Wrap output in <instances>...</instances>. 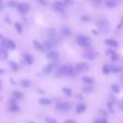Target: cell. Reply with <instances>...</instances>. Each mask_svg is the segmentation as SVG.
<instances>
[{
  "label": "cell",
  "instance_id": "5b68a950",
  "mask_svg": "<svg viewBox=\"0 0 123 123\" xmlns=\"http://www.w3.org/2000/svg\"><path fill=\"white\" fill-rule=\"evenodd\" d=\"M97 26L99 28V30L102 33H105L106 34L108 32V22L106 20H100L99 22L97 23Z\"/></svg>",
  "mask_w": 123,
  "mask_h": 123
},
{
  "label": "cell",
  "instance_id": "681fc988",
  "mask_svg": "<svg viewBox=\"0 0 123 123\" xmlns=\"http://www.w3.org/2000/svg\"><path fill=\"white\" fill-rule=\"evenodd\" d=\"M121 24H123V18H121Z\"/></svg>",
  "mask_w": 123,
  "mask_h": 123
},
{
  "label": "cell",
  "instance_id": "e0dca14e",
  "mask_svg": "<svg viewBox=\"0 0 123 123\" xmlns=\"http://www.w3.org/2000/svg\"><path fill=\"white\" fill-rule=\"evenodd\" d=\"M105 5L110 8H113L114 7H116V5L115 0H105Z\"/></svg>",
  "mask_w": 123,
  "mask_h": 123
},
{
  "label": "cell",
  "instance_id": "d590c367",
  "mask_svg": "<svg viewBox=\"0 0 123 123\" xmlns=\"http://www.w3.org/2000/svg\"><path fill=\"white\" fill-rule=\"evenodd\" d=\"M111 69L112 72H119L121 70V69H119L118 67H111Z\"/></svg>",
  "mask_w": 123,
  "mask_h": 123
},
{
  "label": "cell",
  "instance_id": "3957f363",
  "mask_svg": "<svg viewBox=\"0 0 123 123\" xmlns=\"http://www.w3.org/2000/svg\"><path fill=\"white\" fill-rule=\"evenodd\" d=\"M76 40H77L78 44L80 46H81V47H88L91 43V40L89 37H86V36L79 35L76 39Z\"/></svg>",
  "mask_w": 123,
  "mask_h": 123
},
{
  "label": "cell",
  "instance_id": "7402d4cb",
  "mask_svg": "<svg viewBox=\"0 0 123 123\" xmlns=\"http://www.w3.org/2000/svg\"><path fill=\"white\" fill-rule=\"evenodd\" d=\"M82 80H83V82L88 84V85H90V84H92L94 82L93 78L90 77V76H84V77L82 78Z\"/></svg>",
  "mask_w": 123,
  "mask_h": 123
},
{
  "label": "cell",
  "instance_id": "2e32d148",
  "mask_svg": "<svg viewBox=\"0 0 123 123\" xmlns=\"http://www.w3.org/2000/svg\"><path fill=\"white\" fill-rule=\"evenodd\" d=\"M52 47H53V45L50 44V42L46 40L44 44H43V50H42V51H48V50H50L52 49Z\"/></svg>",
  "mask_w": 123,
  "mask_h": 123
},
{
  "label": "cell",
  "instance_id": "b9f144b4",
  "mask_svg": "<svg viewBox=\"0 0 123 123\" xmlns=\"http://www.w3.org/2000/svg\"><path fill=\"white\" fill-rule=\"evenodd\" d=\"M108 108H110L111 112H113V110H112V107H111V103H108Z\"/></svg>",
  "mask_w": 123,
  "mask_h": 123
},
{
  "label": "cell",
  "instance_id": "f5cc1de1",
  "mask_svg": "<svg viewBox=\"0 0 123 123\" xmlns=\"http://www.w3.org/2000/svg\"><path fill=\"white\" fill-rule=\"evenodd\" d=\"M115 1H121V0H115Z\"/></svg>",
  "mask_w": 123,
  "mask_h": 123
},
{
  "label": "cell",
  "instance_id": "484cf974",
  "mask_svg": "<svg viewBox=\"0 0 123 123\" xmlns=\"http://www.w3.org/2000/svg\"><path fill=\"white\" fill-rule=\"evenodd\" d=\"M10 111L13 112H17L19 111V107L16 105V103H11L10 104Z\"/></svg>",
  "mask_w": 123,
  "mask_h": 123
},
{
  "label": "cell",
  "instance_id": "f1b7e54d",
  "mask_svg": "<svg viewBox=\"0 0 123 123\" xmlns=\"http://www.w3.org/2000/svg\"><path fill=\"white\" fill-rule=\"evenodd\" d=\"M82 90H83L84 93L85 94H89V93H91L92 91H93V88L91 87V86H85V87H83V89H82Z\"/></svg>",
  "mask_w": 123,
  "mask_h": 123
},
{
  "label": "cell",
  "instance_id": "c3c4849f",
  "mask_svg": "<svg viewBox=\"0 0 123 123\" xmlns=\"http://www.w3.org/2000/svg\"><path fill=\"white\" fill-rule=\"evenodd\" d=\"M3 40V35L2 34H0V40Z\"/></svg>",
  "mask_w": 123,
  "mask_h": 123
},
{
  "label": "cell",
  "instance_id": "60d3db41",
  "mask_svg": "<svg viewBox=\"0 0 123 123\" xmlns=\"http://www.w3.org/2000/svg\"><path fill=\"white\" fill-rule=\"evenodd\" d=\"M111 59H112V60H113V61H116V60H117V55H116V54L111 56Z\"/></svg>",
  "mask_w": 123,
  "mask_h": 123
},
{
  "label": "cell",
  "instance_id": "ac0fdd59",
  "mask_svg": "<svg viewBox=\"0 0 123 123\" xmlns=\"http://www.w3.org/2000/svg\"><path fill=\"white\" fill-rule=\"evenodd\" d=\"M13 95L14 96V98L18 100H21L24 98V94H23L22 92L18 91V90H14V91L13 92Z\"/></svg>",
  "mask_w": 123,
  "mask_h": 123
},
{
  "label": "cell",
  "instance_id": "4316f807",
  "mask_svg": "<svg viewBox=\"0 0 123 123\" xmlns=\"http://www.w3.org/2000/svg\"><path fill=\"white\" fill-rule=\"evenodd\" d=\"M102 71H103V73L105 74V75H108V74L111 71V67H110L108 65H105L103 66V68H102Z\"/></svg>",
  "mask_w": 123,
  "mask_h": 123
},
{
  "label": "cell",
  "instance_id": "30bf717a",
  "mask_svg": "<svg viewBox=\"0 0 123 123\" xmlns=\"http://www.w3.org/2000/svg\"><path fill=\"white\" fill-rule=\"evenodd\" d=\"M61 34H63V36H65L66 38H69V37H70L72 35V31L69 27L64 26L61 29Z\"/></svg>",
  "mask_w": 123,
  "mask_h": 123
},
{
  "label": "cell",
  "instance_id": "277c9868",
  "mask_svg": "<svg viewBox=\"0 0 123 123\" xmlns=\"http://www.w3.org/2000/svg\"><path fill=\"white\" fill-rule=\"evenodd\" d=\"M17 9L18 11L22 14H26L29 11V5L27 3H21L17 5Z\"/></svg>",
  "mask_w": 123,
  "mask_h": 123
},
{
  "label": "cell",
  "instance_id": "74e56055",
  "mask_svg": "<svg viewBox=\"0 0 123 123\" xmlns=\"http://www.w3.org/2000/svg\"><path fill=\"white\" fill-rule=\"evenodd\" d=\"M90 18H88V17H86V16H83V17H81V20L82 21H85V22H87V21H89Z\"/></svg>",
  "mask_w": 123,
  "mask_h": 123
},
{
  "label": "cell",
  "instance_id": "f907efd6",
  "mask_svg": "<svg viewBox=\"0 0 123 123\" xmlns=\"http://www.w3.org/2000/svg\"><path fill=\"white\" fill-rule=\"evenodd\" d=\"M28 123H34V122H33V121H29Z\"/></svg>",
  "mask_w": 123,
  "mask_h": 123
},
{
  "label": "cell",
  "instance_id": "ee69618b",
  "mask_svg": "<svg viewBox=\"0 0 123 123\" xmlns=\"http://www.w3.org/2000/svg\"><path fill=\"white\" fill-rule=\"evenodd\" d=\"M121 109L123 111V100L121 101Z\"/></svg>",
  "mask_w": 123,
  "mask_h": 123
},
{
  "label": "cell",
  "instance_id": "52a82bcc",
  "mask_svg": "<svg viewBox=\"0 0 123 123\" xmlns=\"http://www.w3.org/2000/svg\"><path fill=\"white\" fill-rule=\"evenodd\" d=\"M89 65L85 62H81V63H78L77 65H76V69L77 71H80V72H83V71H86L89 69Z\"/></svg>",
  "mask_w": 123,
  "mask_h": 123
},
{
  "label": "cell",
  "instance_id": "ffe728a7",
  "mask_svg": "<svg viewBox=\"0 0 123 123\" xmlns=\"http://www.w3.org/2000/svg\"><path fill=\"white\" fill-rule=\"evenodd\" d=\"M33 44H34V46L36 50H41V51L43 50V44H42L41 43H40V42L37 41V40H34V41H33Z\"/></svg>",
  "mask_w": 123,
  "mask_h": 123
},
{
  "label": "cell",
  "instance_id": "8d00e7d4",
  "mask_svg": "<svg viewBox=\"0 0 123 123\" xmlns=\"http://www.w3.org/2000/svg\"><path fill=\"white\" fill-rule=\"evenodd\" d=\"M64 2L66 4H69V5L73 4V1H72V0H64Z\"/></svg>",
  "mask_w": 123,
  "mask_h": 123
},
{
  "label": "cell",
  "instance_id": "9a60e30c",
  "mask_svg": "<svg viewBox=\"0 0 123 123\" xmlns=\"http://www.w3.org/2000/svg\"><path fill=\"white\" fill-rule=\"evenodd\" d=\"M24 61L26 62V63L28 64V65H32L33 64V61H34V60H33V57H32L30 54H25L24 55Z\"/></svg>",
  "mask_w": 123,
  "mask_h": 123
},
{
  "label": "cell",
  "instance_id": "7a4b0ae2",
  "mask_svg": "<svg viewBox=\"0 0 123 123\" xmlns=\"http://www.w3.org/2000/svg\"><path fill=\"white\" fill-rule=\"evenodd\" d=\"M0 46L3 49H5V50H15L16 49V44L13 40H8V39H5V40H2L1 43H0Z\"/></svg>",
  "mask_w": 123,
  "mask_h": 123
},
{
  "label": "cell",
  "instance_id": "ab89813d",
  "mask_svg": "<svg viewBox=\"0 0 123 123\" xmlns=\"http://www.w3.org/2000/svg\"><path fill=\"white\" fill-rule=\"evenodd\" d=\"M38 2L40 3V4H41L42 5H46V2L44 0H38Z\"/></svg>",
  "mask_w": 123,
  "mask_h": 123
},
{
  "label": "cell",
  "instance_id": "7c38bea8",
  "mask_svg": "<svg viewBox=\"0 0 123 123\" xmlns=\"http://www.w3.org/2000/svg\"><path fill=\"white\" fill-rule=\"evenodd\" d=\"M67 6V4L65 2H62V1H54V4H53V8H61V9H65Z\"/></svg>",
  "mask_w": 123,
  "mask_h": 123
},
{
  "label": "cell",
  "instance_id": "83f0119b",
  "mask_svg": "<svg viewBox=\"0 0 123 123\" xmlns=\"http://www.w3.org/2000/svg\"><path fill=\"white\" fill-rule=\"evenodd\" d=\"M47 41L50 42V44H51L53 46L56 45V44H57V43H58L57 39H56L55 37H50V38H48L47 39Z\"/></svg>",
  "mask_w": 123,
  "mask_h": 123
},
{
  "label": "cell",
  "instance_id": "6da1fadb",
  "mask_svg": "<svg viewBox=\"0 0 123 123\" xmlns=\"http://www.w3.org/2000/svg\"><path fill=\"white\" fill-rule=\"evenodd\" d=\"M73 74V67L71 65L66 64L65 65L61 66L60 69L57 70V75L60 76H70Z\"/></svg>",
  "mask_w": 123,
  "mask_h": 123
},
{
  "label": "cell",
  "instance_id": "8fae6325",
  "mask_svg": "<svg viewBox=\"0 0 123 123\" xmlns=\"http://www.w3.org/2000/svg\"><path fill=\"white\" fill-rule=\"evenodd\" d=\"M44 34L47 36V38H50V37H55L56 31L54 28H48L44 31Z\"/></svg>",
  "mask_w": 123,
  "mask_h": 123
},
{
  "label": "cell",
  "instance_id": "d6a6232c",
  "mask_svg": "<svg viewBox=\"0 0 123 123\" xmlns=\"http://www.w3.org/2000/svg\"><path fill=\"white\" fill-rule=\"evenodd\" d=\"M111 89L113 90V91L116 93H119L120 92V87L117 85H113L111 86Z\"/></svg>",
  "mask_w": 123,
  "mask_h": 123
},
{
  "label": "cell",
  "instance_id": "d4e9b609",
  "mask_svg": "<svg viewBox=\"0 0 123 123\" xmlns=\"http://www.w3.org/2000/svg\"><path fill=\"white\" fill-rule=\"evenodd\" d=\"M9 65H10V67L12 68V69L14 71H18V65L16 62L14 61H10L9 62Z\"/></svg>",
  "mask_w": 123,
  "mask_h": 123
},
{
  "label": "cell",
  "instance_id": "f6af8a7d",
  "mask_svg": "<svg viewBox=\"0 0 123 123\" xmlns=\"http://www.w3.org/2000/svg\"><path fill=\"white\" fill-rule=\"evenodd\" d=\"M3 9V4H2V1L0 0V10Z\"/></svg>",
  "mask_w": 123,
  "mask_h": 123
},
{
  "label": "cell",
  "instance_id": "9c48e42d",
  "mask_svg": "<svg viewBox=\"0 0 123 123\" xmlns=\"http://www.w3.org/2000/svg\"><path fill=\"white\" fill-rule=\"evenodd\" d=\"M60 56V54L56 51H50L46 54V58L50 60H56Z\"/></svg>",
  "mask_w": 123,
  "mask_h": 123
},
{
  "label": "cell",
  "instance_id": "1f68e13d",
  "mask_svg": "<svg viewBox=\"0 0 123 123\" xmlns=\"http://www.w3.org/2000/svg\"><path fill=\"white\" fill-rule=\"evenodd\" d=\"M63 91L65 92L68 96H70V95H72V90L71 89H69V88H66V87L63 88Z\"/></svg>",
  "mask_w": 123,
  "mask_h": 123
},
{
  "label": "cell",
  "instance_id": "816d5d0a",
  "mask_svg": "<svg viewBox=\"0 0 123 123\" xmlns=\"http://www.w3.org/2000/svg\"><path fill=\"white\" fill-rule=\"evenodd\" d=\"M0 89H1V81H0Z\"/></svg>",
  "mask_w": 123,
  "mask_h": 123
},
{
  "label": "cell",
  "instance_id": "f546056e",
  "mask_svg": "<svg viewBox=\"0 0 123 123\" xmlns=\"http://www.w3.org/2000/svg\"><path fill=\"white\" fill-rule=\"evenodd\" d=\"M14 26H15V29L18 34H21L23 31V27H22V25H21V24H19V23H16V24H14Z\"/></svg>",
  "mask_w": 123,
  "mask_h": 123
},
{
  "label": "cell",
  "instance_id": "cb8c5ba5",
  "mask_svg": "<svg viewBox=\"0 0 123 123\" xmlns=\"http://www.w3.org/2000/svg\"><path fill=\"white\" fill-rule=\"evenodd\" d=\"M40 103L41 105H50L51 104V101L48 98H42V99L40 100Z\"/></svg>",
  "mask_w": 123,
  "mask_h": 123
},
{
  "label": "cell",
  "instance_id": "5bb4252c",
  "mask_svg": "<svg viewBox=\"0 0 123 123\" xmlns=\"http://www.w3.org/2000/svg\"><path fill=\"white\" fill-rule=\"evenodd\" d=\"M8 51H7V50L1 48V49H0V59H1V60H6L7 58H8Z\"/></svg>",
  "mask_w": 123,
  "mask_h": 123
},
{
  "label": "cell",
  "instance_id": "4fadbf2b",
  "mask_svg": "<svg viewBox=\"0 0 123 123\" xmlns=\"http://www.w3.org/2000/svg\"><path fill=\"white\" fill-rule=\"evenodd\" d=\"M105 42L107 45L111 46V47H117V46H118L117 41H116L113 39H107V40H105Z\"/></svg>",
  "mask_w": 123,
  "mask_h": 123
},
{
  "label": "cell",
  "instance_id": "603a6c76",
  "mask_svg": "<svg viewBox=\"0 0 123 123\" xmlns=\"http://www.w3.org/2000/svg\"><path fill=\"white\" fill-rule=\"evenodd\" d=\"M20 85H22L24 88H28L30 86L31 83H30V81L29 80H22L21 82H20Z\"/></svg>",
  "mask_w": 123,
  "mask_h": 123
},
{
  "label": "cell",
  "instance_id": "ba28073f",
  "mask_svg": "<svg viewBox=\"0 0 123 123\" xmlns=\"http://www.w3.org/2000/svg\"><path fill=\"white\" fill-rule=\"evenodd\" d=\"M55 108L60 111H66L70 108V105L69 103H65H65H58Z\"/></svg>",
  "mask_w": 123,
  "mask_h": 123
},
{
  "label": "cell",
  "instance_id": "8992f818",
  "mask_svg": "<svg viewBox=\"0 0 123 123\" xmlns=\"http://www.w3.org/2000/svg\"><path fill=\"white\" fill-rule=\"evenodd\" d=\"M57 65H58L57 61H54V62H52V63L48 64V65H46L44 67L43 71H44V73H45V74L50 73V72H51L52 70H53V69H54V68L57 66Z\"/></svg>",
  "mask_w": 123,
  "mask_h": 123
},
{
  "label": "cell",
  "instance_id": "d6986e66",
  "mask_svg": "<svg viewBox=\"0 0 123 123\" xmlns=\"http://www.w3.org/2000/svg\"><path fill=\"white\" fill-rule=\"evenodd\" d=\"M85 108L86 107H85V105L84 104H79L77 105V107H76V112L78 114L82 113V112H84L85 111Z\"/></svg>",
  "mask_w": 123,
  "mask_h": 123
},
{
  "label": "cell",
  "instance_id": "836d02e7",
  "mask_svg": "<svg viewBox=\"0 0 123 123\" xmlns=\"http://www.w3.org/2000/svg\"><path fill=\"white\" fill-rule=\"evenodd\" d=\"M17 5H18V4H16L14 1H10V2L8 3V6H9L10 8H15V7H17Z\"/></svg>",
  "mask_w": 123,
  "mask_h": 123
},
{
  "label": "cell",
  "instance_id": "7dc6e473",
  "mask_svg": "<svg viewBox=\"0 0 123 123\" xmlns=\"http://www.w3.org/2000/svg\"><path fill=\"white\" fill-rule=\"evenodd\" d=\"M4 69H0V75H2V74H4Z\"/></svg>",
  "mask_w": 123,
  "mask_h": 123
},
{
  "label": "cell",
  "instance_id": "bcb514c9",
  "mask_svg": "<svg viewBox=\"0 0 123 123\" xmlns=\"http://www.w3.org/2000/svg\"><path fill=\"white\" fill-rule=\"evenodd\" d=\"M92 1H94V2H95V3H101L102 0H92Z\"/></svg>",
  "mask_w": 123,
  "mask_h": 123
},
{
  "label": "cell",
  "instance_id": "7bdbcfd3",
  "mask_svg": "<svg viewBox=\"0 0 123 123\" xmlns=\"http://www.w3.org/2000/svg\"><path fill=\"white\" fill-rule=\"evenodd\" d=\"M92 33H93V34H95V35H98V32L95 31V30H92Z\"/></svg>",
  "mask_w": 123,
  "mask_h": 123
},
{
  "label": "cell",
  "instance_id": "44dd1931",
  "mask_svg": "<svg viewBox=\"0 0 123 123\" xmlns=\"http://www.w3.org/2000/svg\"><path fill=\"white\" fill-rule=\"evenodd\" d=\"M95 56H96V54H95V53H91V52H90V53H87V54H84V57H85V59L89 60H94V59L95 58Z\"/></svg>",
  "mask_w": 123,
  "mask_h": 123
},
{
  "label": "cell",
  "instance_id": "f35d334b",
  "mask_svg": "<svg viewBox=\"0 0 123 123\" xmlns=\"http://www.w3.org/2000/svg\"><path fill=\"white\" fill-rule=\"evenodd\" d=\"M64 123H76V121H74V120H67V121H65Z\"/></svg>",
  "mask_w": 123,
  "mask_h": 123
},
{
  "label": "cell",
  "instance_id": "e575fe53",
  "mask_svg": "<svg viewBox=\"0 0 123 123\" xmlns=\"http://www.w3.org/2000/svg\"><path fill=\"white\" fill-rule=\"evenodd\" d=\"M106 54H107V55H114V54H116V53H115V51H113V50H111V49H108L107 50H106Z\"/></svg>",
  "mask_w": 123,
  "mask_h": 123
},
{
  "label": "cell",
  "instance_id": "4dcf8cb0",
  "mask_svg": "<svg viewBox=\"0 0 123 123\" xmlns=\"http://www.w3.org/2000/svg\"><path fill=\"white\" fill-rule=\"evenodd\" d=\"M45 121L46 123H57V120L50 116H46L45 117Z\"/></svg>",
  "mask_w": 123,
  "mask_h": 123
}]
</instances>
